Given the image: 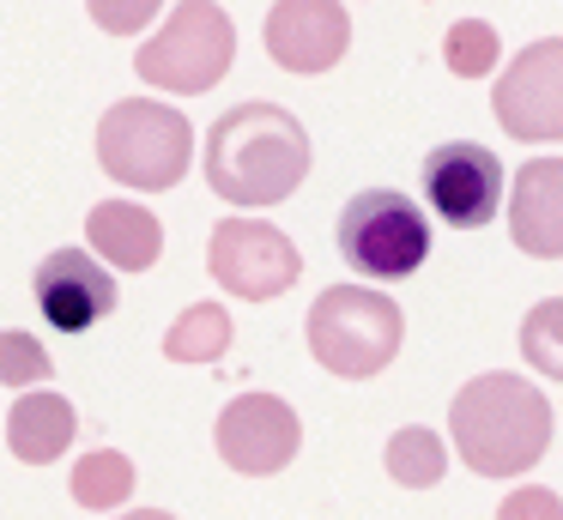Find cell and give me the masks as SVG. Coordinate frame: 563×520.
I'll list each match as a JSON object with an SVG mask.
<instances>
[{"mask_svg":"<svg viewBox=\"0 0 563 520\" xmlns=\"http://www.w3.org/2000/svg\"><path fill=\"white\" fill-rule=\"evenodd\" d=\"M309 176V133L279 103H236L207 128V188L224 206H279Z\"/></svg>","mask_w":563,"mask_h":520,"instance_id":"obj_1","label":"cell"},{"mask_svg":"<svg viewBox=\"0 0 563 520\" xmlns=\"http://www.w3.org/2000/svg\"><path fill=\"white\" fill-rule=\"evenodd\" d=\"M449 435L478 478H521L551 447V399L509 369L473 375L449 406Z\"/></svg>","mask_w":563,"mask_h":520,"instance_id":"obj_2","label":"cell"},{"mask_svg":"<svg viewBox=\"0 0 563 520\" xmlns=\"http://www.w3.org/2000/svg\"><path fill=\"white\" fill-rule=\"evenodd\" d=\"M98 164L110 181L134 193H164L195 164V128L183 109L158 103V97H122L98 121Z\"/></svg>","mask_w":563,"mask_h":520,"instance_id":"obj_3","label":"cell"},{"mask_svg":"<svg viewBox=\"0 0 563 520\" xmlns=\"http://www.w3.org/2000/svg\"><path fill=\"white\" fill-rule=\"evenodd\" d=\"M303 333H309V351H316V363L328 375H340V381H369V375H382L400 357L406 314L388 290L333 285L316 297Z\"/></svg>","mask_w":563,"mask_h":520,"instance_id":"obj_4","label":"cell"},{"mask_svg":"<svg viewBox=\"0 0 563 520\" xmlns=\"http://www.w3.org/2000/svg\"><path fill=\"white\" fill-rule=\"evenodd\" d=\"M236 31L219 0H176L164 31L134 55V73L158 91H212L231 73Z\"/></svg>","mask_w":563,"mask_h":520,"instance_id":"obj_5","label":"cell"},{"mask_svg":"<svg viewBox=\"0 0 563 520\" xmlns=\"http://www.w3.org/2000/svg\"><path fill=\"white\" fill-rule=\"evenodd\" d=\"M340 254L364 278H406L430 261V218L394 188H364L340 212Z\"/></svg>","mask_w":563,"mask_h":520,"instance_id":"obj_6","label":"cell"},{"mask_svg":"<svg viewBox=\"0 0 563 520\" xmlns=\"http://www.w3.org/2000/svg\"><path fill=\"white\" fill-rule=\"evenodd\" d=\"M207 266H212V285L219 290H231V297H243V302H273L279 290L297 285L303 254H297V242L285 236L279 224L224 218V224H212Z\"/></svg>","mask_w":563,"mask_h":520,"instance_id":"obj_7","label":"cell"},{"mask_svg":"<svg viewBox=\"0 0 563 520\" xmlns=\"http://www.w3.org/2000/svg\"><path fill=\"white\" fill-rule=\"evenodd\" d=\"M490 109H497V128L509 140H563V36H539L533 48H521L497 79Z\"/></svg>","mask_w":563,"mask_h":520,"instance_id":"obj_8","label":"cell"},{"mask_svg":"<svg viewBox=\"0 0 563 520\" xmlns=\"http://www.w3.org/2000/svg\"><path fill=\"white\" fill-rule=\"evenodd\" d=\"M212 442H219V460L231 472H243V478H273V472H285L297 460L303 423H297V411L285 406L279 394H236L231 406L219 411Z\"/></svg>","mask_w":563,"mask_h":520,"instance_id":"obj_9","label":"cell"},{"mask_svg":"<svg viewBox=\"0 0 563 520\" xmlns=\"http://www.w3.org/2000/svg\"><path fill=\"white\" fill-rule=\"evenodd\" d=\"M424 193L442 224L485 230L503 206V157L473 140H449L424 157Z\"/></svg>","mask_w":563,"mask_h":520,"instance_id":"obj_10","label":"cell"},{"mask_svg":"<svg viewBox=\"0 0 563 520\" xmlns=\"http://www.w3.org/2000/svg\"><path fill=\"white\" fill-rule=\"evenodd\" d=\"M352 48V12L340 0H279L267 12V55L285 73H328Z\"/></svg>","mask_w":563,"mask_h":520,"instance_id":"obj_11","label":"cell"},{"mask_svg":"<svg viewBox=\"0 0 563 520\" xmlns=\"http://www.w3.org/2000/svg\"><path fill=\"white\" fill-rule=\"evenodd\" d=\"M115 278L110 266L91 261V248H55L49 261L37 266V309L49 314V327L62 333H86L103 314L115 309Z\"/></svg>","mask_w":563,"mask_h":520,"instance_id":"obj_12","label":"cell"},{"mask_svg":"<svg viewBox=\"0 0 563 520\" xmlns=\"http://www.w3.org/2000/svg\"><path fill=\"white\" fill-rule=\"evenodd\" d=\"M509 236L533 261H563V157H533L515 176Z\"/></svg>","mask_w":563,"mask_h":520,"instance_id":"obj_13","label":"cell"},{"mask_svg":"<svg viewBox=\"0 0 563 520\" xmlns=\"http://www.w3.org/2000/svg\"><path fill=\"white\" fill-rule=\"evenodd\" d=\"M86 242H91V261H110L115 273H146L164 254V224L134 200H103L86 218Z\"/></svg>","mask_w":563,"mask_h":520,"instance_id":"obj_14","label":"cell"},{"mask_svg":"<svg viewBox=\"0 0 563 520\" xmlns=\"http://www.w3.org/2000/svg\"><path fill=\"white\" fill-rule=\"evenodd\" d=\"M79 435V418H74V399L62 394H25L13 411H7V447H13V460H25V466H49V460H62L67 447H74Z\"/></svg>","mask_w":563,"mask_h":520,"instance_id":"obj_15","label":"cell"},{"mask_svg":"<svg viewBox=\"0 0 563 520\" xmlns=\"http://www.w3.org/2000/svg\"><path fill=\"white\" fill-rule=\"evenodd\" d=\"M224 351H231V309L224 302H195L164 333V357L170 363H219Z\"/></svg>","mask_w":563,"mask_h":520,"instance_id":"obj_16","label":"cell"},{"mask_svg":"<svg viewBox=\"0 0 563 520\" xmlns=\"http://www.w3.org/2000/svg\"><path fill=\"white\" fill-rule=\"evenodd\" d=\"M388 478L406 484V490H430V484H442V472H449V447H442L437 430H424V423H406L400 435H388Z\"/></svg>","mask_w":563,"mask_h":520,"instance_id":"obj_17","label":"cell"},{"mask_svg":"<svg viewBox=\"0 0 563 520\" xmlns=\"http://www.w3.org/2000/svg\"><path fill=\"white\" fill-rule=\"evenodd\" d=\"M134 496V460L115 454V447H98L74 466V502L79 508H122Z\"/></svg>","mask_w":563,"mask_h":520,"instance_id":"obj_18","label":"cell"},{"mask_svg":"<svg viewBox=\"0 0 563 520\" xmlns=\"http://www.w3.org/2000/svg\"><path fill=\"white\" fill-rule=\"evenodd\" d=\"M521 357L533 363L539 375H551V381H563V297H545L527 309L521 321Z\"/></svg>","mask_w":563,"mask_h":520,"instance_id":"obj_19","label":"cell"},{"mask_svg":"<svg viewBox=\"0 0 563 520\" xmlns=\"http://www.w3.org/2000/svg\"><path fill=\"white\" fill-rule=\"evenodd\" d=\"M454 79H485L497 67V31L485 19H454L449 24V48H442Z\"/></svg>","mask_w":563,"mask_h":520,"instance_id":"obj_20","label":"cell"},{"mask_svg":"<svg viewBox=\"0 0 563 520\" xmlns=\"http://www.w3.org/2000/svg\"><path fill=\"white\" fill-rule=\"evenodd\" d=\"M37 381H49V351L31 333L7 327L0 333V387H37Z\"/></svg>","mask_w":563,"mask_h":520,"instance_id":"obj_21","label":"cell"},{"mask_svg":"<svg viewBox=\"0 0 563 520\" xmlns=\"http://www.w3.org/2000/svg\"><path fill=\"white\" fill-rule=\"evenodd\" d=\"M497 520H563V496L545 490V484H521V490L503 496Z\"/></svg>","mask_w":563,"mask_h":520,"instance_id":"obj_22","label":"cell"},{"mask_svg":"<svg viewBox=\"0 0 563 520\" xmlns=\"http://www.w3.org/2000/svg\"><path fill=\"white\" fill-rule=\"evenodd\" d=\"M91 19H98L103 31H140V24L158 19V0H122V7H110V0H91Z\"/></svg>","mask_w":563,"mask_h":520,"instance_id":"obj_23","label":"cell"},{"mask_svg":"<svg viewBox=\"0 0 563 520\" xmlns=\"http://www.w3.org/2000/svg\"><path fill=\"white\" fill-rule=\"evenodd\" d=\"M115 520H176V515H164V508H134V515H115Z\"/></svg>","mask_w":563,"mask_h":520,"instance_id":"obj_24","label":"cell"}]
</instances>
